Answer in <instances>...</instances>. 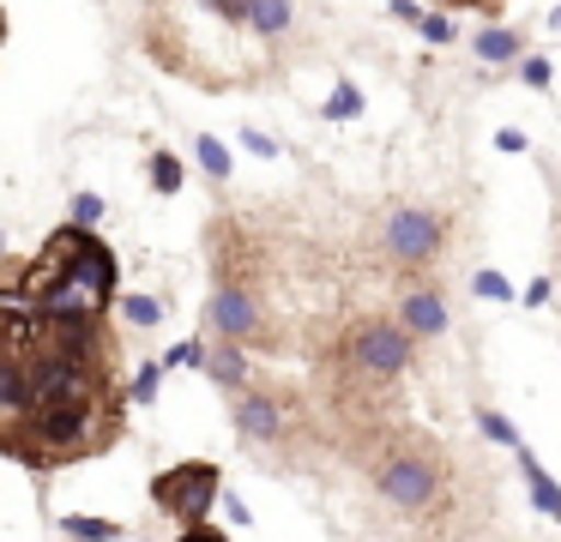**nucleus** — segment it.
Instances as JSON below:
<instances>
[{"label": "nucleus", "instance_id": "nucleus-1", "mask_svg": "<svg viewBox=\"0 0 561 542\" xmlns=\"http://www.w3.org/2000/svg\"><path fill=\"white\" fill-rule=\"evenodd\" d=\"M380 253L399 272H428L447 253V217L435 205H392L387 223H380Z\"/></svg>", "mask_w": 561, "mask_h": 542}, {"label": "nucleus", "instance_id": "nucleus-2", "mask_svg": "<svg viewBox=\"0 0 561 542\" xmlns=\"http://www.w3.org/2000/svg\"><path fill=\"white\" fill-rule=\"evenodd\" d=\"M224 494V470L211 464V458H187V464L163 470L158 482H151V506H158L163 518H175L182 530L206 524V512L218 506Z\"/></svg>", "mask_w": 561, "mask_h": 542}, {"label": "nucleus", "instance_id": "nucleus-3", "mask_svg": "<svg viewBox=\"0 0 561 542\" xmlns=\"http://www.w3.org/2000/svg\"><path fill=\"white\" fill-rule=\"evenodd\" d=\"M440 464L428 452H416V446H404V452H387L375 464V494L392 506V512H435V500H440Z\"/></svg>", "mask_w": 561, "mask_h": 542}, {"label": "nucleus", "instance_id": "nucleus-4", "mask_svg": "<svg viewBox=\"0 0 561 542\" xmlns=\"http://www.w3.org/2000/svg\"><path fill=\"white\" fill-rule=\"evenodd\" d=\"M49 253L61 260V277H73V284L91 289L98 301H115V289H122V265H115V253L103 247L98 229L61 223V229L49 235Z\"/></svg>", "mask_w": 561, "mask_h": 542}, {"label": "nucleus", "instance_id": "nucleus-5", "mask_svg": "<svg viewBox=\"0 0 561 542\" xmlns=\"http://www.w3.org/2000/svg\"><path fill=\"white\" fill-rule=\"evenodd\" d=\"M344 356H351V368L363 380H399L416 356V337L399 320H356L344 332Z\"/></svg>", "mask_w": 561, "mask_h": 542}, {"label": "nucleus", "instance_id": "nucleus-6", "mask_svg": "<svg viewBox=\"0 0 561 542\" xmlns=\"http://www.w3.org/2000/svg\"><path fill=\"white\" fill-rule=\"evenodd\" d=\"M25 380H31V410L43 404H79V397H98V368L73 356H55V349H31L25 356Z\"/></svg>", "mask_w": 561, "mask_h": 542}, {"label": "nucleus", "instance_id": "nucleus-7", "mask_svg": "<svg viewBox=\"0 0 561 542\" xmlns=\"http://www.w3.org/2000/svg\"><path fill=\"white\" fill-rule=\"evenodd\" d=\"M206 325L224 337V344H260V332H266V313H260L254 289L248 284H218L206 301Z\"/></svg>", "mask_w": 561, "mask_h": 542}, {"label": "nucleus", "instance_id": "nucleus-8", "mask_svg": "<svg viewBox=\"0 0 561 542\" xmlns=\"http://www.w3.org/2000/svg\"><path fill=\"white\" fill-rule=\"evenodd\" d=\"M230 416H236V434H242L248 446H278L284 440V404L272 392H260V385H242V392L230 397Z\"/></svg>", "mask_w": 561, "mask_h": 542}, {"label": "nucleus", "instance_id": "nucleus-9", "mask_svg": "<svg viewBox=\"0 0 561 542\" xmlns=\"http://www.w3.org/2000/svg\"><path fill=\"white\" fill-rule=\"evenodd\" d=\"M392 320L404 325V332L416 337V344H428V337H447V325H453V308H447V296H440L435 284H411L399 296V313Z\"/></svg>", "mask_w": 561, "mask_h": 542}, {"label": "nucleus", "instance_id": "nucleus-10", "mask_svg": "<svg viewBox=\"0 0 561 542\" xmlns=\"http://www.w3.org/2000/svg\"><path fill=\"white\" fill-rule=\"evenodd\" d=\"M513 464H519V476H525V494H531V506H537L543 518H556V524H561V482L549 476L543 464H537V452H531L525 440L513 446Z\"/></svg>", "mask_w": 561, "mask_h": 542}, {"label": "nucleus", "instance_id": "nucleus-11", "mask_svg": "<svg viewBox=\"0 0 561 542\" xmlns=\"http://www.w3.org/2000/svg\"><path fill=\"white\" fill-rule=\"evenodd\" d=\"M471 55L483 60V67H519V60H525V36L513 31V24H483V31L471 36Z\"/></svg>", "mask_w": 561, "mask_h": 542}, {"label": "nucleus", "instance_id": "nucleus-12", "mask_svg": "<svg viewBox=\"0 0 561 542\" xmlns=\"http://www.w3.org/2000/svg\"><path fill=\"white\" fill-rule=\"evenodd\" d=\"M199 373H211V385H224V392L236 397L248 385V344H224V337H218V344L206 349V368H199Z\"/></svg>", "mask_w": 561, "mask_h": 542}, {"label": "nucleus", "instance_id": "nucleus-13", "mask_svg": "<svg viewBox=\"0 0 561 542\" xmlns=\"http://www.w3.org/2000/svg\"><path fill=\"white\" fill-rule=\"evenodd\" d=\"M290 24H296V0H248V24H242V31H254L260 43L290 36Z\"/></svg>", "mask_w": 561, "mask_h": 542}, {"label": "nucleus", "instance_id": "nucleus-14", "mask_svg": "<svg viewBox=\"0 0 561 542\" xmlns=\"http://www.w3.org/2000/svg\"><path fill=\"white\" fill-rule=\"evenodd\" d=\"M31 410V380H25V361L19 356H0V416L19 422Z\"/></svg>", "mask_w": 561, "mask_h": 542}, {"label": "nucleus", "instance_id": "nucleus-15", "mask_svg": "<svg viewBox=\"0 0 561 542\" xmlns=\"http://www.w3.org/2000/svg\"><path fill=\"white\" fill-rule=\"evenodd\" d=\"M61 530L73 542H127V530L115 518H98V512H61Z\"/></svg>", "mask_w": 561, "mask_h": 542}, {"label": "nucleus", "instance_id": "nucleus-16", "mask_svg": "<svg viewBox=\"0 0 561 542\" xmlns=\"http://www.w3.org/2000/svg\"><path fill=\"white\" fill-rule=\"evenodd\" d=\"M115 308H122V325H134V332H158L163 325V301L158 296H115Z\"/></svg>", "mask_w": 561, "mask_h": 542}, {"label": "nucleus", "instance_id": "nucleus-17", "mask_svg": "<svg viewBox=\"0 0 561 542\" xmlns=\"http://www.w3.org/2000/svg\"><path fill=\"white\" fill-rule=\"evenodd\" d=\"M194 157H199V169H206L211 181H230L236 157H230V145H224L218 132H199V139H194Z\"/></svg>", "mask_w": 561, "mask_h": 542}, {"label": "nucleus", "instance_id": "nucleus-18", "mask_svg": "<svg viewBox=\"0 0 561 542\" xmlns=\"http://www.w3.org/2000/svg\"><path fill=\"white\" fill-rule=\"evenodd\" d=\"M363 108H368V96L356 91L351 79H339V84H332V96H327V103H320V115H327V120H356V115H363Z\"/></svg>", "mask_w": 561, "mask_h": 542}, {"label": "nucleus", "instance_id": "nucleus-19", "mask_svg": "<svg viewBox=\"0 0 561 542\" xmlns=\"http://www.w3.org/2000/svg\"><path fill=\"white\" fill-rule=\"evenodd\" d=\"M151 187L163 193V199H170V193H182V181H187V169H182V157L175 151H151Z\"/></svg>", "mask_w": 561, "mask_h": 542}, {"label": "nucleus", "instance_id": "nucleus-20", "mask_svg": "<svg viewBox=\"0 0 561 542\" xmlns=\"http://www.w3.org/2000/svg\"><path fill=\"white\" fill-rule=\"evenodd\" d=\"M163 361H146V368L134 373V385H127V404H158V392H163Z\"/></svg>", "mask_w": 561, "mask_h": 542}, {"label": "nucleus", "instance_id": "nucleus-21", "mask_svg": "<svg viewBox=\"0 0 561 542\" xmlns=\"http://www.w3.org/2000/svg\"><path fill=\"white\" fill-rule=\"evenodd\" d=\"M103 217H110L103 193H73V205H67V223H79V229H103Z\"/></svg>", "mask_w": 561, "mask_h": 542}, {"label": "nucleus", "instance_id": "nucleus-22", "mask_svg": "<svg viewBox=\"0 0 561 542\" xmlns=\"http://www.w3.org/2000/svg\"><path fill=\"white\" fill-rule=\"evenodd\" d=\"M477 428H483V434H489V440H495V446H507V452H513V446H519V428H513V422L501 416L495 404H483V410H477Z\"/></svg>", "mask_w": 561, "mask_h": 542}, {"label": "nucleus", "instance_id": "nucleus-23", "mask_svg": "<svg viewBox=\"0 0 561 542\" xmlns=\"http://www.w3.org/2000/svg\"><path fill=\"white\" fill-rule=\"evenodd\" d=\"M416 36H423V43H435V48H447V43H459V24H453L447 12H423Z\"/></svg>", "mask_w": 561, "mask_h": 542}, {"label": "nucleus", "instance_id": "nucleus-24", "mask_svg": "<svg viewBox=\"0 0 561 542\" xmlns=\"http://www.w3.org/2000/svg\"><path fill=\"white\" fill-rule=\"evenodd\" d=\"M471 289H477V296H483V301H513V284H507V277L495 272V265H483V272L471 277Z\"/></svg>", "mask_w": 561, "mask_h": 542}, {"label": "nucleus", "instance_id": "nucleus-25", "mask_svg": "<svg viewBox=\"0 0 561 542\" xmlns=\"http://www.w3.org/2000/svg\"><path fill=\"white\" fill-rule=\"evenodd\" d=\"M549 79H556V72H549L543 55H525V60H519V84H531V91H549Z\"/></svg>", "mask_w": 561, "mask_h": 542}, {"label": "nucleus", "instance_id": "nucleus-26", "mask_svg": "<svg viewBox=\"0 0 561 542\" xmlns=\"http://www.w3.org/2000/svg\"><path fill=\"white\" fill-rule=\"evenodd\" d=\"M206 349L211 344H175L170 356H163V368H206Z\"/></svg>", "mask_w": 561, "mask_h": 542}, {"label": "nucleus", "instance_id": "nucleus-27", "mask_svg": "<svg viewBox=\"0 0 561 542\" xmlns=\"http://www.w3.org/2000/svg\"><path fill=\"white\" fill-rule=\"evenodd\" d=\"M242 145H248V151H254V157H266V163H272V157L284 151V145L272 139V132H260V127H242Z\"/></svg>", "mask_w": 561, "mask_h": 542}, {"label": "nucleus", "instance_id": "nucleus-28", "mask_svg": "<svg viewBox=\"0 0 561 542\" xmlns=\"http://www.w3.org/2000/svg\"><path fill=\"white\" fill-rule=\"evenodd\" d=\"M218 506H224V518H230L236 530H248V524H254V512H248V500H242V494H218Z\"/></svg>", "mask_w": 561, "mask_h": 542}, {"label": "nucleus", "instance_id": "nucleus-29", "mask_svg": "<svg viewBox=\"0 0 561 542\" xmlns=\"http://www.w3.org/2000/svg\"><path fill=\"white\" fill-rule=\"evenodd\" d=\"M206 12H218L224 24H248V0H206Z\"/></svg>", "mask_w": 561, "mask_h": 542}, {"label": "nucleus", "instance_id": "nucleus-30", "mask_svg": "<svg viewBox=\"0 0 561 542\" xmlns=\"http://www.w3.org/2000/svg\"><path fill=\"white\" fill-rule=\"evenodd\" d=\"M392 19L416 31V24H423V0H392Z\"/></svg>", "mask_w": 561, "mask_h": 542}, {"label": "nucleus", "instance_id": "nucleus-31", "mask_svg": "<svg viewBox=\"0 0 561 542\" xmlns=\"http://www.w3.org/2000/svg\"><path fill=\"white\" fill-rule=\"evenodd\" d=\"M495 151L519 157V151H525V132H519V127H501V132H495Z\"/></svg>", "mask_w": 561, "mask_h": 542}, {"label": "nucleus", "instance_id": "nucleus-32", "mask_svg": "<svg viewBox=\"0 0 561 542\" xmlns=\"http://www.w3.org/2000/svg\"><path fill=\"white\" fill-rule=\"evenodd\" d=\"M549 289H556L549 277H537V284H525V308H543V301H549Z\"/></svg>", "mask_w": 561, "mask_h": 542}, {"label": "nucleus", "instance_id": "nucleus-33", "mask_svg": "<svg viewBox=\"0 0 561 542\" xmlns=\"http://www.w3.org/2000/svg\"><path fill=\"white\" fill-rule=\"evenodd\" d=\"M182 542H224L218 530H206V524H194V530H182Z\"/></svg>", "mask_w": 561, "mask_h": 542}, {"label": "nucleus", "instance_id": "nucleus-34", "mask_svg": "<svg viewBox=\"0 0 561 542\" xmlns=\"http://www.w3.org/2000/svg\"><path fill=\"white\" fill-rule=\"evenodd\" d=\"M549 31H561V0H556V7H549Z\"/></svg>", "mask_w": 561, "mask_h": 542}, {"label": "nucleus", "instance_id": "nucleus-35", "mask_svg": "<svg viewBox=\"0 0 561 542\" xmlns=\"http://www.w3.org/2000/svg\"><path fill=\"white\" fill-rule=\"evenodd\" d=\"M0 260H7V229H0Z\"/></svg>", "mask_w": 561, "mask_h": 542}, {"label": "nucleus", "instance_id": "nucleus-36", "mask_svg": "<svg viewBox=\"0 0 561 542\" xmlns=\"http://www.w3.org/2000/svg\"><path fill=\"white\" fill-rule=\"evenodd\" d=\"M477 7H489V0H477Z\"/></svg>", "mask_w": 561, "mask_h": 542}]
</instances>
